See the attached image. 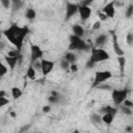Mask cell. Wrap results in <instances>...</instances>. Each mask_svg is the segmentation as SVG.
<instances>
[{
	"mask_svg": "<svg viewBox=\"0 0 133 133\" xmlns=\"http://www.w3.org/2000/svg\"><path fill=\"white\" fill-rule=\"evenodd\" d=\"M29 32V28L27 26H18L17 24H11L7 29L3 31L4 37L16 47V50L21 51L24 43V38Z\"/></svg>",
	"mask_w": 133,
	"mask_h": 133,
	"instance_id": "cell-1",
	"label": "cell"
},
{
	"mask_svg": "<svg viewBox=\"0 0 133 133\" xmlns=\"http://www.w3.org/2000/svg\"><path fill=\"white\" fill-rule=\"evenodd\" d=\"M110 56L109 54L102 48H92L91 49V54H90V57H89V60H88V63H87V66H92L94 64L98 63V62H102V61H105L107 59H109Z\"/></svg>",
	"mask_w": 133,
	"mask_h": 133,
	"instance_id": "cell-2",
	"label": "cell"
},
{
	"mask_svg": "<svg viewBox=\"0 0 133 133\" xmlns=\"http://www.w3.org/2000/svg\"><path fill=\"white\" fill-rule=\"evenodd\" d=\"M69 48L71 50L83 51V50H88L89 46L87 45V43L83 38L78 37L74 34H71L70 35V46H69Z\"/></svg>",
	"mask_w": 133,
	"mask_h": 133,
	"instance_id": "cell-3",
	"label": "cell"
},
{
	"mask_svg": "<svg viewBox=\"0 0 133 133\" xmlns=\"http://www.w3.org/2000/svg\"><path fill=\"white\" fill-rule=\"evenodd\" d=\"M112 77V73L110 71H98L95 74V79L91 87H98L99 85L106 82L108 79Z\"/></svg>",
	"mask_w": 133,
	"mask_h": 133,
	"instance_id": "cell-4",
	"label": "cell"
},
{
	"mask_svg": "<svg viewBox=\"0 0 133 133\" xmlns=\"http://www.w3.org/2000/svg\"><path fill=\"white\" fill-rule=\"evenodd\" d=\"M127 95H128L127 89H112L111 97H112L114 105L115 106L123 105L124 101L127 100Z\"/></svg>",
	"mask_w": 133,
	"mask_h": 133,
	"instance_id": "cell-5",
	"label": "cell"
},
{
	"mask_svg": "<svg viewBox=\"0 0 133 133\" xmlns=\"http://www.w3.org/2000/svg\"><path fill=\"white\" fill-rule=\"evenodd\" d=\"M43 55H44V51L42 50V48L39 46L33 45V44L30 46V57H31L32 62L43 59Z\"/></svg>",
	"mask_w": 133,
	"mask_h": 133,
	"instance_id": "cell-6",
	"label": "cell"
},
{
	"mask_svg": "<svg viewBox=\"0 0 133 133\" xmlns=\"http://www.w3.org/2000/svg\"><path fill=\"white\" fill-rule=\"evenodd\" d=\"M41 63H42V74L44 76H47L49 73L52 72V70L54 69V61L52 60H48V59H41Z\"/></svg>",
	"mask_w": 133,
	"mask_h": 133,
	"instance_id": "cell-7",
	"label": "cell"
},
{
	"mask_svg": "<svg viewBox=\"0 0 133 133\" xmlns=\"http://www.w3.org/2000/svg\"><path fill=\"white\" fill-rule=\"evenodd\" d=\"M78 10H79V4L69 2L65 7V19L66 20L71 19L73 16H75L78 12Z\"/></svg>",
	"mask_w": 133,
	"mask_h": 133,
	"instance_id": "cell-8",
	"label": "cell"
},
{
	"mask_svg": "<svg viewBox=\"0 0 133 133\" xmlns=\"http://www.w3.org/2000/svg\"><path fill=\"white\" fill-rule=\"evenodd\" d=\"M78 14L80 16L81 21L85 22V21H87L89 19L90 15H91V8L89 6H86V5H79Z\"/></svg>",
	"mask_w": 133,
	"mask_h": 133,
	"instance_id": "cell-9",
	"label": "cell"
},
{
	"mask_svg": "<svg viewBox=\"0 0 133 133\" xmlns=\"http://www.w3.org/2000/svg\"><path fill=\"white\" fill-rule=\"evenodd\" d=\"M103 12L107 16V18H110L112 19L115 15V4H114V1H111V2H108L107 4H105V6L103 7Z\"/></svg>",
	"mask_w": 133,
	"mask_h": 133,
	"instance_id": "cell-10",
	"label": "cell"
},
{
	"mask_svg": "<svg viewBox=\"0 0 133 133\" xmlns=\"http://www.w3.org/2000/svg\"><path fill=\"white\" fill-rule=\"evenodd\" d=\"M22 57H21V55L20 56H18V57H10V56H7V55H5L4 56V60H5V62L7 63V65L9 66V69L12 71L15 68H16V65L20 62V59H21Z\"/></svg>",
	"mask_w": 133,
	"mask_h": 133,
	"instance_id": "cell-11",
	"label": "cell"
},
{
	"mask_svg": "<svg viewBox=\"0 0 133 133\" xmlns=\"http://www.w3.org/2000/svg\"><path fill=\"white\" fill-rule=\"evenodd\" d=\"M112 46H113V50L117 56H124V51L118 44L117 36L115 35V33H112Z\"/></svg>",
	"mask_w": 133,
	"mask_h": 133,
	"instance_id": "cell-12",
	"label": "cell"
},
{
	"mask_svg": "<svg viewBox=\"0 0 133 133\" xmlns=\"http://www.w3.org/2000/svg\"><path fill=\"white\" fill-rule=\"evenodd\" d=\"M72 34L78 36V37H83L84 36V29L81 25L79 24H75L72 26Z\"/></svg>",
	"mask_w": 133,
	"mask_h": 133,
	"instance_id": "cell-13",
	"label": "cell"
},
{
	"mask_svg": "<svg viewBox=\"0 0 133 133\" xmlns=\"http://www.w3.org/2000/svg\"><path fill=\"white\" fill-rule=\"evenodd\" d=\"M96 43H95V46H96V48H102L105 44H106V42H107V35L106 34H99L98 36H97V38H96V41H95Z\"/></svg>",
	"mask_w": 133,
	"mask_h": 133,
	"instance_id": "cell-14",
	"label": "cell"
},
{
	"mask_svg": "<svg viewBox=\"0 0 133 133\" xmlns=\"http://www.w3.org/2000/svg\"><path fill=\"white\" fill-rule=\"evenodd\" d=\"M116 112H117V108H114V107H112V106H104V107H102L101 109H100V111H99V113H103V114H106V113H110V114H113V115H115L116 114ZM102 114V115H103Z\"/></svg>",
	"mask_w": 133,
	"mask_h": 133,
	"instance_id": "cell-15",
	"label": "cell"
},
{
	"mask_svg": "<svg viewBox=\"0 0 133 133\" xmlns=\"http://www.w3.org/2000/svg\"><path fill=\"white\" fill-rule=\"evenodd\" d=\"M26 76H27L29 79H31V80L35 79V76H36V71H35V69H34V66H33V64H32V63L28 65L27 71H26Z\"/></svg>",
	"mask_w": 133,
	"mask_h": 133,
	"instance_id": "cell-16",
	"label": "cell"
},
{
	"mask_svg": "<svg viewBox=\"0 0 133 133\" xmlns=\"http://www.w3.org/2000/svg\"><path fill=\"white\" fill-rule=\"evenodd\" d=\"M90 122L94 125H101L103 123L102 121V115L100 113H91L90 114Z\"/></svg>",
	"mask_w": 133,
	"mask_h": 133,
	"instance_id": "cell-17",
	"label": "cell"
},
{
	"mask_svg": "<svg viewBox=\"0 0 133 133\" xmlns=\"http://www.w3.org/2000/svg\"><path fill=\"white\" fill-rule=\"evenodd\" d=\"M10 94H11V97H12L15 100H17V99H19V98L22 97L23 91H22L21 88H19V87H17V86H14V87H11V89H10Z\"/></svg>",
	"mask_w": 133,
	"mask_h": 133,
	"instance_id": "cell-18",
	"label": "cell"
},
{
	"mask_svg": "<svg viewBox=\"0 0 133 133\" xmlns=\"http://www.w3.org/2000/svg\"><path fill=\"white\" fill-rule=\"evenodd\" d=\"M25 17L26 19H28L29 21H32L35 19L36 17V11L34 8H27L26 11H25Z\"/></svg>",
	"mask_w": 133,
	"mask_h": 133,
	"instance_id": "cell-19",
	"label": "cell"
},
{
	"mask_svg": "<svg viewBox=\"0 0 133 133\" xmlns=\"http://www.w3.org/2000/svg\"><path fill=\"white\" fill-rule=\"evenodd\" d=\"M114 119V115L113 114H110V113H106V114H103L102 115V121L104 124L106 125H111L112 122Z\"/></svg>",
	"mask_w": 133,
	"mask_h": 133,
	"instance_id": "cell-20",
	"label": "cell"
},
{
	"mask_svg": "<svg viewBox=\"0 0 133 133\" xmlns=\"http://www.w3.org/2000/svg\"><path fill=\"white\" fill-rule=\"evenodd\" d=\"M63 58H65L71 64H73V63H75V61H76V59H77V56H76V54L73 53V52H66Z\"/></svg>",
	"mask_w": 133,
	"mask_h": 133,
	"instance_id": "cell-21",
	"label": "cell"
},
{
	"mask_svg": "<svg viewBox=\"0 0 133 133\" xmlns=\"http://www.w3.org/2000/svg\"><path fill=\"white\" fill-rule=\"evenodd\" d=\"M117 62L119 64V69H121V74H124V70H125V65H126V57L124 56H117Z\"/></svg>",
	"mask_w": 133,
	"mask_h": 133,
	"instance_id": "cell-22",
	"label": "cell"
},
{
	"mask_svg": "<svg viewBox=\"0 0 133 133\" xmlns=\"http://www.w3.org/2000/svg\"><path fill=\"white\" fill-rule=\"evenodd\" d=\"M23 5H24V2L23 1H20V0L12 1V3H11V7L14 8V10H19L20 8H22Z\"/></svg>",
	"mask_w": 133,
	"mask_h": 133,
	"instance_id": "cell-23",
	"label": "cell"
},
{
	"mask_svg": "<svg viewBox=\"0 0 133 133\" xmlns=\"http://www.w3.org/2000/svg\"><path fill=\"white\" fill-rule=\"evenodd\" d=\"M59 63H60V68H61L62 70H68V69H70V66H71V63H70L65 58H61Z\"/></svg>",
	"mask_w": 133,
	"mask_h": 133,
	"instance_id": "cell-24",
	"label": "cell"
},
{
	"mask_svg": "<svg viewBox=\"0 0 133 133\" xmlns=\"http://www.w3.org/2000/svg\"><path fill=\"white\" fill-rule=\"evenodd\" d=\"M125 16H126L127 19H130V18L133 16V5H129V6L126 8Z\"/></svg>",
	"mask_w": 133,
	"mask_h": 133,
	"instance_id": "cell-25",
	"label": "cell"
},
{
	"mask_svg": "<svg viewBox=\"0 0 133 133\" xmlns=\"http://www.w3.org/2000/svg\"><path fill=\"white\" fill-rule=\"evenodd\" d=\"M6 55L10 56V57H18V56H20V51H18V50H8Z\"/></svg>",
	"mask_w": 133,
	"mask_h": 133,
	"instance_id": "cell-26",
	"label": "cell"
},
{
	"mask_svg": "<svg viewBox=\"0 0 133 133\" xmlns=\"http://www.w3.org/2000/svg\"><path fill=\"white\" fill-rule=\"evenodd\" d=\"M7 72H8V69L6 68V65H5L4 63H1V64H0V76H1V77L5 76Z\"/></svg>",
	"mask_w": 133,
	"mask_h": 133,
	"instance_id": "cell-27",
	"label": "cell"
},
{
	"mask_svg": "<svg viewBox=\"0 0 133 133\" xmlns=\"http://www.w3.org/2000/svg\"><path fill=\"white\" fill-rule=\"evenodd\" d=\"M121 111L126 114V115H131L132 114V108H129V107H125V106H122L121 107Z\"/></svg>",
	"mask_w": 133,
	"mask_h": 133,
	"instance_id": "cell-28",
	"label": "cell"
},
{
	"mask_svg": "<svg viewBox=\"0 0 133 133\" xmlns=\"http://www.w3.org/2000/svg\"><path fill=\"white\" fill-rule=\"evenodd\" d=\"M9 103V100H8V98H6V97H0V107L1 108H3L5 105H7Z\"/></svg>",
	"mask_w": 133,
	"mask_h": 133,
	"instance_id": "cell-29",
	"label": "cell"
},
{
	"mask_svg": "<svg viewBox=\"0 0 133 133\" xmlns=\"http://www.w3.org/2000/svg\"><path fill=\"white\" fill-rule=\"evenodd\" d=\"M126 43H127L129 46L133 45V33H132V32H129V33L127 34V36H126Z\"/></svg>",
	"mask_w": 133,
	"mask_h": 133,
	"instance_id": "cell-30",
	"label": "cell"
},
{
	"mask_svg": "<svg viewBox=\"0 0 133 133\" xmlns=\"http://www.w3.org/2000/svg\"><path fill=\"white\" fill-rule=\"evenodd\" d=\"M0 3H1V5H2L4 8H9V7L11 6L12 1H9V0H0Z\"/></svg>",
	"mask_w": 133,
	"mask_h": 133,
	"instance_id": "cell-31",
	"label": "cell"
},
{
	"mask_svg": "<svg viewBox=\"0 0 133 133\" xmlns=\"http://www.w3.org/2000/svg\"><path fill=\"white\" fill-rule=\"evenodd\" d=\"M33 64V66H34V69H35V71L37 72H42V63H41V60H37V61H35V62H33L32 63Z\"/></svg>",
	"mask_w": 133,
	"mask_h": 133,
	"instance_id": "cell-32",
	"label": "cell"
},
{
	"mask_svg": "<svg viewBox=\"0 0 133 133\" xmlns=\"http://www.w3.org/2000/svg\"><path fill=\"white\" fill-rule=\"evenodd\" d=\"M122 106L129 107V108H133V102L127 99V100H125V101H124V103H123V105H122Z\"/></svg>",
	"mask_w": 133,
	"mask_h": 133,
	"instance_id": "cell-33",
	"label": "cell"
},
{
	"mask_svg": "<svg viewBox=\"0 0 133 133\" xmlns=\"http://www.w3.org/2000/svg\"><path fill=\"white\" fill-rule=\"evenodd\" d=\"M98 88H99V89H105V90H112V87H111L110 85H108V84L104 85V83L101 84V85H99Z\"/></svg>",
	"mask_w": 133,
	"mask_h": 133,
	"instance_id": "cell-34",
	"label": "cell"
},
{
	"mask_svg": "<svg viewBox=\"0 0 133 133\" xmlns=\"http://www.w3.org/2000/svg\"><path fill=\"white\" fill-rule=\"evenodd\" d=\"M98 17H99V19H100V21L102 22V21H106L108 18H107V16L103 12V11H100L99 14H98Z\"/></svg>",
	"mask_w": 133,
	"mask_h": 133,
	"instance_id": "cell-35",
	"label": "cell"
},
{
	"mask_svg": "<svg viewBox=\"0 0 133 133\" xmlns=\"http://www.w3.org/2000/svg\"><path fill=\"white\" fill-rule=\"evenodd\" d=\"M100 27H101V21L99 20V21L95 22V24L92 25L91 29H92V30H97V29H100Z\"/></svg>",
	"mask_w": 133,
	"mask_h": 133,
	"instance_id": "cell-36",
	"label": "cell"
},
{
	"mask_svg": "<svg viewBox=\"0 0 133 133\" xmlns=\"http://www.w3.org/2000/svg\"><path fill=\"white\" fill-rule=\"evenodd\" d=\"M70 69H71V71H72L73 73H74V72H77V71H78V66H77V64H75V63L71 64Z\"/></svg>",
	"mask_w": 133,
	"mask_h": 133,
	"instance_id": "cell-37",
	"label": "cell"
},
{
	"mask_svg": "<svg viewBox=\"0 0 133 133\" xmlns=\"http://www.w3.org/2000/svg\"><path fill=\"white\" fill-rule=\"evenodd\" d=\"M50 110H51V107H50L49 105H46V106H44V108H43V111H44L45 113L50 112Z\"/></svg>",
	"mask_w": 133,
	"mask_h": 133,
	"instance_id": "cell-38",
	"label": "cell"
},
{
	"mask_svg": "<svg viewBox=\"0 0 133 133\" xmlns=\"http://www.w3.org/2000/svg\"><path fill=\"white\" fill-rule=\"evenodd\" d=\"M0 97H5V90H1L0 91Z\"/></svg>",
	"mask_w": 133,
	"mask_h": 133,
	"instance_id": "cell-39",
	"label": "cell"
},
{
	"mask_svg": "<svg viewBox=\"0 0 133 133\" xmlns=\"http://www.w3.org/2000/svg\"><path fill=\"white\" fill-rule=\"evenodd\" d=\"M72 133H80V131H79V130H74Z\"/></svg>",
	"mask_w": 133,
	"mask_h": 133,
	"instance_id": "cell-40",
	"label": "cell"
},
{
	"mask_svg": "<svg viewBox=\"0 0 133 133\" xmlns=\"http://www.w3.org/2000/svg\"><path fill=\"white\" fill-rule=\"evenodd\" d=\"M10 115H11L12 117H15V116H16V114H15V112H10Z\"/></svg>",
	"mask_w": 133,
	"mask_h": 133,
	"instance_id": "cell-41",
	"label": "cell"
}]
</instances>
